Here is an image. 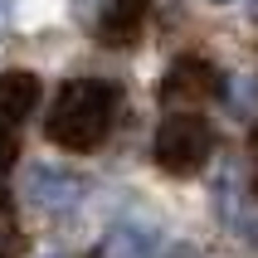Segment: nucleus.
Here are the masks:
<instances>
[{
    "label": "nucleus",
    "mask_w": 258,
    "mask_h": 258,
    "mask_svg": "<svg viewBox=\"0 0 258 258\" xmlns=\"http://www.w3.org/2000/svg\"><path fill=\"white\" fill-rule=\"evenodd\" d=\"M117 122V88L102 78H73L58 88L54 107H49V142L63 151H93L107 142V132Z\"/></svg>",
    "instance_id": "obj_1"
},
{
    "label": "nucleus",
    "mask_w": 258,
    "mask_h": 258,
    "mask_svg": "<svg viewBox=\"0 0 258 258\" xmlns=\"http://www.w3.org/2000/svg\"><path fill=\"white\" fill-rule=\"evenodd\" d=\"M215 156V127L200 112H171L156 127V166L166 175H195Z\"/></svg>",
    "instance_id": "obj_2"
},
{
    "label": "nucleus",
    "mask_w": 258,
    "mask_h": 258,
    "mask_svg": "<svg viewBox=\"0 0 258 258\" xmlns=\"http://www.w3.org/2000/svg\"><path fill=\"white\" fill-rule=\"evenodd\" d=\"M25 195H29V205H39L49 215H69V210L83 205L88 180L63 171V166H29L25 171Z\"/></svg>",
    "instance_id": "obj_3"
},
{
    "label": "nucleus",
    "mask_w": 258,
    "mask_h": 258,
    "mask_svg": "<svg viewBox=\"0 0 258 258\" xmlns=\"http://www.w3.org/2000/svg\"><path fill=\"white\" fill-rule=\"evenodd\" d=\"M219 93V73L205 63V58H195V54H185V58H175L171 69H166V83H161V98L171 102H180V112H190L195 102H205V98H215Z\"/></svg>",
    "instance_id": "obj_4"
},
{
    "label": "nucleus",
    "mask_w": 258,
    "mask_h": 258,
    "mask_svg": "<svg viewBox=\"0 0 258 258\" xmlns=\"http://www.w3.org/2000/svg\"><path fill=\"white\" fill-rule=\"evenodd\" d=\"M34 102H39V78L25 69H10L0 73V122H25L29 112H34Z\"/></svg>",
    "instance_id": "obj_5"
},
{
    "label": "nucleus",
    "mask_w": 258,
    "mask_h": 258,
    "mask_svg": "<svg viewBox=\"0 0 258 258\" xmlns=\"http://www.w3.org/2000/svg\"><path fill=\"white\" fill-rule=\"evenodd\" d=\"M142 15H146V0H112L107 15L98 20V39L112 44V49L137 44V34H142Z\"/></svg>",
    "instance_id": "obj_6"
},
{
    "label": "nucleus",
    "mask_w": 258,
    "mask_h": 258,
    "mask_svg": "<svg viewBox=\"0 0 258 258\" xmlns=\"http://www.w3.org/2000/svg\"><path fill=\"white\" fill-rule=\"evenodd\" d=\"M15 156H20V142H15V127L10 122H0V175L15 166Z\"/></svg>",
    "instance_id": "obj_7"
},
{
    "label": "nucleus",
    "mask_w": 258,
    "mask_h": 258,
    "mask_svg": "<svg viewBox=\"0 0 258 258\" xmlns=\"http://www.w3.org/2000/svg\"><path fill=\"white\" fill-rule=\"evenodd\" d=\"M15 253H20V234L10 224H0V258H15Z\"/></svg>",
    "instance_id": "obj_8"
},
{
    "label": "nucleus",
    "mask_w": 258,
    "mask_h": 258,
    "mask_svg": "<svg viewBox=\"0 0 258 258\" xmlns=\"http://www.w3.org/2000/svg\"><path fill=\"white\" fill-rule=\"evenodd\" d=\"M156 258H200V253H195L190 244H161V253H156Z\"/></svg>",
    "instance_id": "obj_9"
},
{
    "label": "nucleus",
    "mask_w": 258,
    "mask_h": 258,
    "mask_svg": "<svg viewBox=\"0 0 258 258\" xmlns=\"http://www.w3.org/2000/svg\"><path fill=\"white\" fill-rule=\"evenodd\" d=\"M10 15H15V0H0V29H10Z\"/></svg>",
    "instance_id": "obj_10"
},
{
    "label": "nucleus",
    "mask_w": 258,
    "mask_h": 258,
    "mask_svg": "<svg viewBox=\"0 0 258 258\" xmlns=\"http://www.w3.org/2000/svg\"><path fill=\"white\" fill-rule=\"evenodd\" d=\"M5 200H10V190H5V180H0V205H5Z\"/></svg>",
    "instance_id": "obj_11"
},
{
    "label": "nucleus",
    "mask_w": 258,
    "mask_h": 258,
    "mask_svg": "<svg viewBox=\"0 0 258 258\" xmlns=\"http://www.w3.org/2000/svg\"><path fill=\"white\" fill-rule=\"evenodd\" d=\"M215 5H229V0H215Z\"/></svg>",
    "instance_id": "obj_12"
},
{
    "label": "nucleus",
    "mask_w": 258,
    "mask_h": 258,
    "mask_svg": "<svg viewBox=\"0 0 258 258\" xmlns=\"http://www.w3.org/2000/svg\"><path fill=\"white\" fill-rule=\"evenodd\" d=\"M253 15H258V0H253Z\"/></svg>",
    "instance_id": "obj_13"
},
{
    "label": "nucleus",
    "mask_w": 258,
    "mask_h": 258,
    "mask_svg": "<svg viewBox=\"0 0 258 258\" xmlns=\"http://www.w3.org/2000/svg\"><path fill=\"white\" fill-rule=\"evenodd\" d=\"M253 195H258V180H253Z\"/></svg>",
    "instance_id": "obj_14"
}]
</instances>
